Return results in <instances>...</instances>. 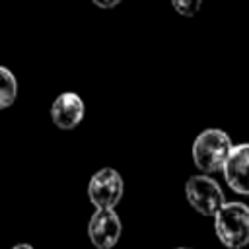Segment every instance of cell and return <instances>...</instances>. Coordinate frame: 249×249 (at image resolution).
Wrapping results in <instances>:
<instances>
[{
  "mask_svg": "<svg viewBox=\"0 0 249 249\" xmlns=\"http://www.w3.org/2000/svg\"><path fill=\"white\" fill-rule=\"evenodd\" d=\"M231 150H233V142L224 130L206 128L193 142V160L202 173L224 171Z\"/></svg>",
  "mask_w": 249,
  "mask_h": 249,
  "instance_id": "6da1fadb",
  "label": "cell"
},
{
  "mask_svg": "<svg viewBox=\"0 0 249 249\" xmlns=\"http://www.w3.org/2000/svg\"><path fill=\"white\" fill-rule=\"evenodd\" d=\"M214 231L226 247H245L249 243V206L243 202H226L214 216Z\"/></svg>",
  "mask_w": 249,
  "mask_h": 249,
  "instance_id": "7a4b0ae2",
  "label": "cell"
},
{
  "mask_svg": "<svg viewBox=\"0 0 249 249\" xmlns=\"http://www.w3.org/2000/svg\"><path fill=\"white\" fill-rule=\"evenodd\" d=\"M185 196L187 202L204 216H216L218 210L226 204L224 198V191L218 185V181H214L208 175H193L187 179L185 183Z\"/></svg>",
  "mask_w": 249,
  "mask_h": 249,
  "instance_id": "3957f363",
  "label": "cell"
},
{
  "mask_svg": "<svg viewBox=\"0 0 249 249\" xmlns=\"http://www.w3.org/2000/svg\"><path fill=\"white\" fill-rule=\"evenodd\" d=\"M124 191L123 177L113 167L95 171L88 183V198L97 210H113Z\"/></svg>",
  "mask_w": 249,
  "mask_h": 249,
  "instance_id": "277c9868",
  "label": "cell"
},
{
  "mask_svg": "<svg viewBox=\"0 0 249 249\" xmlns=\"http://www.w3.org/2000/svg\"><path fill=\"white\" fill-rule=\"evenodd\" d=\"M88 235L97 249L115 247L121 237V220L115 210H95L88 224Z\"/></svg>",
  "mask_w": 249,
  "mask_h": 249,
  "instance_id": "5b68a950",
  "label": "cell"
},
{
  "mask_svg": "<svg viewBox=\"0 0 249 249\" xmlns=\"http://www.w3.org/2000/svg\"><path fill=\"white\" fill-rule=\"evenodd\" d=\"M84 113H86V105L82 97L74 91H62L60 95H56V99L51 105L53 123L62 130L76 128L82 123Z\"/></svg>",
  "mask_w": 249,
  "mask_h": 249,
  "instance_id": "8992f818",
  "label": "cell"
},
{
  "mask_svg": "<svg viewBox=\"0 0 249 249\" xmlns=\"http://www.w3.org/2000/svg\"><path fill=\"white\" fill-rule=\"evenodd\" d=\"M224 179L231 191L249 196V142L233 146L224 167Z\"/></svg>",
  "mask_w": 249,
  "mask_h": 249,
  "instance_id": "52a82bcc",
  "label": "cell"
},
{
  "mask_svg": "<svg viewBox=\"0 0 249 249\" xmlns=\"http://www.w3.org/2000/svg\"><path fill=\"white\" fill-rule=\"evenodd\" d=\"M18 97V80L16 76L2 66L0 68V109H8Z\"/></svg>",
  "mask_w": 249,
  "mask_h": 249,
  "instance_id": "ba28073f",
  "label": "cell"
},
{
  "mask_svg": "<svg viewBox=\"0 0 249 249\" xmlns=\"http://www.w3.org/2000/svg\"><path fill=\"white\" fill-rule=\"evenodd\" d=\"M200 4L202 0H171V6L175 8V12L185 18L196 16V12L200 10Z\"/></svg>",
  "mask_w": 249,
  "mask_h": 249,
  "instance_id": "9c48e42d",
  "label": "cell"
},
{
  "mask_svg": "<svg viewBox=\"0 0 249 249\" xmlns=\"http://www.w3.org/2000/svg\"><path fill=\"white\" fill-rule=\"evenodd\" d=\"M97 8H103V10H109V8H115L121 4V0H91Z\"/></svg>",
  "mask_w": 249,
  "mask_h": 249,
  "instance_id": "30bf717a",
  "label": "cell"
},
{
  "mask_svg": "<svg viewBox=\"0 0 249 249\" xmlns=\"http://www.w3.org/2000/svg\"><path fill=\"white\" fill-rule=\"evenodd\" d=\"M12 249H33L31 245H27V243H19V245H14Z\"/></svg>",
  "mask_w": 249,
  "mask_h": 249,
  "instance_id": "8fae6325",
  "label": "cell"
},
{
  "mask_svg": "<svg viewBox=\"0 0 249 249\" xmlns=\"http://www.w3.org/2000/svg\"><path fill=\"white\" fill-rule=\"evenodd\" d=\"M177 249H187V247H177Z\"/></svg>",
  "mask_w": 249,
  "mask_h": 249,
  "instance_id": "7c38bea8",
  "label": "cell"
}]
</instances>
